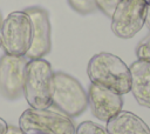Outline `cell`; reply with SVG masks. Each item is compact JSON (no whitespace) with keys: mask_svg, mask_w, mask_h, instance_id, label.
Instances as JSON below:
<instances>
[{"mask_svg":"<svg viewBox=\"0 0 150 134\" xmlns=\"http://www.w3.org/2000/svg\"><path fill=\"white\" fill-rule=\"evenodd\" d=\"M87 74L91 83L108 88L120 95L130 92V69L117 55L107 52L95 54L88 62Z\"/></svg>","mask_w":150,"mask_h":134,"instance_id":"cell-1","label":"cell"},{"mask_svg":"<svg viewBox=\"0 0 150 134\" xmlns=\"http://www.w3.org/2000/svg\"><path fill=\"white\" fill-rule=\"evenodd\" d=\"M54 72L50 63L42 59L28 60L25 69L22 94L30 108L47 109L53 105Z\"/></svg>","mask_w":150,"mask_h":134,"instance_id":"cell-2","label":"cell"},{"mask_svg":"<svg viewBox=\"0 0 150 134\" xmlns=\"http://www.w3.org/2000/svg\"><path fill=\"white\" fill-rule=\"evenodd\" d=\"M0 42L5 54L26 56L32 42V21L25 11L12 12L2 20Z\"/></svg>","mask_w":150,"mask_h":134,"instance_id":"cell-3","label":"cell"},{"mask_svg":"<svg viewBox=\"0 0 150 134\" xmlns=\"http://www.w3.org/2000/svg\"><path fill=\"white\" fill-rule=\"evenodd\" d=\"M19 127L26 134H75V126L69 116L53 109H26Z\"/></svg>","mask_w":150,"mask_h":134,"instance_id":"cell-4","label":"cell"},{"mask_svg":"<svg viewBox=\"0 0 150 134\" xmlns=\"http://www.w3.org/2000/svg\"><path fill=\"white\" fill-rule=\"evenodd\" d=\"M52 106L69 118L79 116L88 106L87 92L74 76L63 72H56L54 73Z\"/></svg>","mask_w":150,"mask_h":134,"instance_id":"cell-5","label":"cell"},{"mask_svg":"<svg viewBox=\"0 0 150 134\" xmlns=\"http://www.w3.org/2000/svg\"><path fill=\"white\" fill-rule=\"evenodd\" d=\"M148 5L144 0H122L111 15V31L121 39L135 36L145 25Z\"/></svg>","mask_w":150,"mask_h":134,"instance_id":"cell-6","label":"cell"},{"mask_svg":"<svg viewBox=\"0 0 150 134\" xmlns=\"http://www.w3.org/2000/svg\"><path fill=\"white\" fill-rule=\"evenodd\" d=\"M25 12L32 21V42L26 54L28 60L42 59L50 51V22L48 13L41 7H29Z\"/></svg>","mask_w":150,"mask_h":134,"instance_id":"cell-7","label":"cell"},{"mask_svg":"<svg viewBox=\"0 0 150 134\" xmlns=\"http://www.w3.org/2000/svg\"><path fill=\"white\" fill-rule=\"evenodd\" d=\"M28 59L4 54L0 58V89L8 99H16L22 94L25 69Z\"/></svg>","mask_w":150,"mask_h":134,"instance_id":"cell-8","label":"cell"},{"mask_svg":"<svg viewBox=\"0 0 150 134\" xmlns=\"http://www.w3.org/2000/svg\"><path fill=\"white\" fill-rule=\"evenodd\" d=\"M87 95L90 110L93 115L100 121L107 122L122 110V95L108 88H104L96 83H90Z\"/></svg>","mask_w":150,"mask_h":134,"instance_id":"cell-9","label":"cell"},{"mask_svg":"<svg viewBox=\"0 0 150 134\" xmlns=\"http://www.w3.org/2000/svg\"><path fill=\"white\" fill-rule=\"evenodd\" d=\"M129 69L131 75L130 92L141 106L150 108V62L137 59Z\"/></svg>","mask_w":150,"mask_h":134,"instance_id":"cell-10","label":"cell"},{"mask_svg":"<svg viewBox=\"0 0 150 134\" xmlns=\"http://www.w3.org/2000/svg\"><path fill=\"white\" fill-rule=\"evenodd\" d=\"M105 123L110 134H150L149 126L139 116L127 110H121Z\"/></svg>","mask_w":150,"mask_h":134,"instance_id":"cell-11","label":"cell"},{"mask_svg":"<svg viewBox=\"0 0 150 134\" xmlns=\"http://www.w3.org/2000/svg\"><path fill=\"white\" fill-rule=\"evenodd\" d=\"M75 134H110V133L105 127H102L98 123H95L93 121H83L76 127Z\"/></svg>","mask_w":150,"mask_h":134,"instance_id":"cell-12","label":"cell"},{"mask_svg":"<svg viewBox=\"0 0 150 134\" xmlns=\"http://www.w3.org/2000/svg\"><path fill=\"white\" fill-rule=\"evenodd\" d=\"M68 2L74 11L81 14H89L97 9L94 0H68Z\"/></svg>","mask_w":150,"mask_h":134,"instance_id":"cell-13","label":"cell"},{"mask_svg":"<svg viewBox=\"0 0 150 134\" xmlns=\"http://www.w3.org/2000/svg\"><path fill=\"white\" fill-rule=\"evenodd\" d=\"M136 55L138 60L150 62V33L138 43L136 48Z\"/></svg>","mask_w":150,"mask_h":134,"instance_id":"cell-14","label":"cell"},{"mask_svg":"<svg viewBox=\"0 0 150 134\" xmlns=\"http://www.w3.org/2000/svg\"><path fill=\"white\" fill-rule=\"evenodd\" d=\"M94 1L97 9H100L108 18H111L115 8L122 0H94Z\"/></svg>","mask_w":150,"mask_h":134,"instance_id":"cell-15","label":"cell"},{"mask_svg":"<svg viewBox=\"0 0 150 134\" xmlns=\"http://www.w3.org/2000/svg\"><path fill=\"white\" fill-rule=\"evenodd\" d=\"M5 134H26L20 127H15V126H8Z\"/></svg>","mask_w":150,"mask_h":134,"instance_id":"cell-16","label":"cell"},{"mask_svg":"<svg viewBox=\"0 0 150 134\" xmlns=\"http://www.w3.org/2000/svg\"><path fill=\"white\" fill-rule=\"evenodd\" d=\"M7 127H8L7 122H6L4 119H1V118H0V134H5V132H6Z\"/></svg>","mask_w":150,"mask_h":134,"instance_id":"cell-17","label":"cell"},{"mask_svg":"<svg viewBox=\"0 0 150 134\" xmlns=\"http://www.w3.org/2000/svg\"><path fill=\"white\" fill-rule=\"evenodd\" d=\"M145 26L148 27L150 32V6H148V12H146V18H145Z\"/></svg>","mask_w":150,"mask_h":134,"instance_id":"cell-18","label":"cell"},{"mask_svg":"<svg viewBox=\"0 0 150 134\" xmlns=\"http://www.w3.org/2000/svg\"><path fill=\"white\" fill-rule=\"evenodd\" d=\"M1 24H2V16H1V13H0V27H1Z\"/></svg>","mask_w":150,"mask_h":134,"instance_id":"cell-19","label":"cell"},{"mask_svg":"<svg viewBox=\"0 0 150 134\" xmlns=\"http://www.w3.org/2000/svg\"><path fill=\"white\" fill-rule=\"evenodd\" d=\"M145 1V4L148 5V6H150V0H144Z\"/></svg>","mask_w":150,"mask_h":134,"instance_id":"cell-20","label":"cell"},{"mask_svg":"<svg viewBox=\"0 0 150 134\" xmlns=\"http://www.w3.org/2000/svg\"><path fill=\"white\" fill-rule=\"evenodd\" d=\"M0 48H1V42H0Z\"/></svg>","mask_w":150,"mask_h":134,"instance_id":"cell-21","label":"cell"}]
</instances>
